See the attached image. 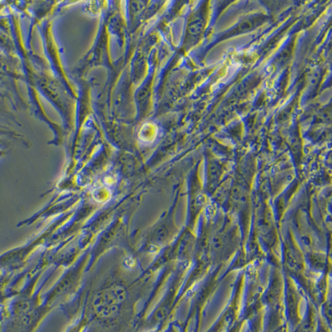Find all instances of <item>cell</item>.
I'll list each match as a JSON object with an SVG mask.
<instances>
[{"mask_svg":"<svg viewBox=\"0 0 332 332\" xmlns=\"http://www.w3.org/2000/svg\"><path fill=\"white\" fill-rule=\"evenodd\" d=\"M125 297V290L120 286H114L98 294L95 299V303L98 308H115V307L124 302Z\"/></svg>","mask_w":332,"mask_h":332,"instance_id":"1","label":"cell"},{"mask_svg":"<svg viewBox=\"0 0 332 332\" xmlns=\"http://www.w3.org/2000/svg\"><path fill=\"white\" fill-rule=\"evenodd\" d=\"M205 28V20L200 14L194 15L193 19L189 22L188 27V39L189 40H195L202 33Z\"/></svg>","mask_w":332,"mask_h":332,"instance_id":"2","label":"cell"}]
</instances>
